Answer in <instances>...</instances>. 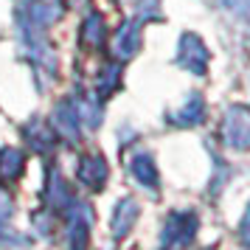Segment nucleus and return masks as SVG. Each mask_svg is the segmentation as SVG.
<instances>
[{"mask_svg": "<svg viewBox=\"0 0 250 250\" xmlns=\"http://www.w3.org/2000/svg\"><path fill=\"white\" fill-rule=\"evenodd\" d=\"M222 138L233 149H250V107L245 104L228 107L225 121H222Z\"/></svg>", "mask_w": 250, "mask_h": 250, "instance_id": "f257e3e1", "label": "nucleus"}, {"mask_svg": "<svg viewBox=\"0 0 250 250\" xmlns=\"http://www.w3.org/2000/svg\"><path fill=\"white\" fill-rule=\"evenodd\" d=\"M180 62L188 70H194L197 76H203L205 68H208V51H205L203 40L194 34L183 37V45H180Z\"/></svg>", "mask_w": 250, "mask_h": 250, "instance_id": "f03ea898", "label": "nucleus"}, {"mask_svg": "<svg viewBox=\"0 0 250 250\" xmlns=\"http://www.w3.org/2000/svg\"><path fill=\"white\" fill-rule=\"evenodd\" d=\"M203 115H205L203 99H200V96H191V99H188V104H186L180 113H177V124L194 126V124H200V121H203Z\"/></svg>", "mask_w": 250, "mask_h": 250, "instance_id": "7ed1b4c3", "label": "nucleus"}, {"mask_svg": "<svg viewBox=\"0 0 250 250\" xmlns=\"http://www.w3.org/2000/svg\"><path fill=\"white\" fill-rule=\"evenodd\" d=\"M135 216H138L135 203L126 200L124 205H118V214H115V233H126V228L135 222Z\"/></svg>", "mask_w": 250, "mask_h": 250, "instance_id": "20e7f679", "label": "nucleus"}, {"mask_svg": "<svg viewBox=\"0 0 250 250\" xmlns=\"http://www.w3.org/2000/svg\"><path fill=\"white\" fill-rule=\"evenodd\" d=\"M132 171L138 174V180L149 183L152 188H155V183H158V174H155V166H152V160L149 158H138L135 166H132Z\"/></svg>", "mask_w": 250, "mask_h": 250, "instance_id": "39448f33", "label": "nucleus"}, {"mask_svg": "<svg viewBox=\"0 0 250 250\" xmlns=\"http://www.w3.org/2000/svg\"><path fill=\"white\" fill-rule=\"evenodd\" d=\"M239 239L250 245V205H248V211H245V216H242V222H239Z\"/></svg>", "mask_w": 250, "mask_h": 250, "instance_id": "423d86ee", "label": "nucleus"}, {"mask_svg": "<svg viewBox=\"0 0 250 250\" xmlns=\"http://www.w3.org/2000/svg\"><path fill=\"white\" fill-rule=\"evenodd\" d=\"M225 6H230V9H242L245 0H225Z\"/></svg>", "mask_w": 250, "mask_h": 250, "instance_id": "0eeeda50", "label": "nucleus"}]
</instances>
